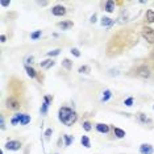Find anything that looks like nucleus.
Segmentation results:
<instances>
[{
    "label": "nucleus",
    "instance_id": "nucleus-27",
    "mask_svg": "<svg viewBox=\"0 0 154 154\" xmlns=\"http://www.w3.org/2000/svg\"><path fill=\"white\" fill-rule=\"evenodd\" d=\"M48 104L46 103H42V106H41V109H40V112H41V115H46L48 113Z\"/></svg>",
    "mask_w": 154,
    "mask_h": 154
},
{
    "label": "nucleus",
    "instance_id": "nucleus-33",
    "mask_svg": "<svg viewBox=\"0 0 154 154\" xmlns=\"http://www.w3.org/2000/svg\"><path fill=\"white\" fill-rule=\"evenodd\" d=\"M33 61H34V57H33V55L28 57V58H26V63H28V66H29V63L32 65V63H33Z\"/></svg>",
    "mask_w": 154,
    "mask_h": 154
},
{
    "label": "nucleus",
    "instance_id": "nucleus-37",
    "mask_svg": "<svg viewBox=\"0 0 154 154\" xmlns=\"http://www.w3.org/2000/svg\"><path fill=\"white\" fill-rule=\"evenodd\" d=\"M153 109H154V106H153Z\"/></svg>",
    "mask_w": 154,
    "mask_h": 154
},
{
    "label": "nucleus",
    "instance_id": "nucleus-36",
    "mask_svg": "<svg viewBox=\"0 0 154 154\" xmlns=\"http://www.w3.org/2000/svg\"><path fill=\"white\" fill-rule=\"evenodd\" d=\"M0 38H2V42H5V41H7V37L4 36V34H2V37H0Z\"/></svg>",
    "mask_w": 154,
    "mask_h": 154
},
{
    "label": "nucleus",
    "instance_id": "nucleus-24",
    "mask_svg": "<svg viewBox=\"0 0 154 154\" xmlns=\"http://www.w3.org/2000/svg\"><path fill=\"white\" fill-rule=\"evenodd\" d=\"M41 34H42L41 30H36V32H33L32 34H30V38H32L33 41H36V40H38V38L41 37Z\"/></svg>",
    "mask_w": 154,
    "mask_h": 154
},
{
    "label": "nucleus",
    "instance_id": "nucleus-32",
    "mask_svg": "<svg viewBox=\"0 0 154 154\" xmlns=\"http://www.w3.org/2000/svg\"><path fill=\"white\" fill-rule=\"evenodd\" d=\"M0 128H2V131H4L5 129V122H4V116L0 117Z\"/></svg>",
    "mask_w": 154,
    "mask_h": 154
},
{
    "label": "nucleus",
    "instance_id": "nucleus-12",
    "mask_svg": "<svg viewBox=\"0 0 154 154\" xmlns=\"http://www.w3.org/2000/svg\"><path fill=\"white\" fill-rule=\"evenodd\" d=\"M113 24H115V20L109 19V17H103V19H101V25L106 28H111Z\"/></svg>",
    "mask_w": 154,
    "mask_h": 154
},
{
    "label": "nucleus",
    "instance_id": "nucleus-6",
    "mask_svg": "<svg viewBox=\"0 0 154 154\" xmlns=\"http://www.w3.org/2000/svg\"><path fill=\"white\" fill-rule=\"evenodd\" d=\"M51 13L57 17H61V16H65L66 15V8L63 5H55L51 8Z\"/></svg>",
    "mask_w": 154,
    "mask_h": 154
},
{
    "label": "nucleus",
    "instance_id": "nucleus-3",
    "mask_svg": "<svg viewBox=\"0 0 154 154\" xmlns=\"http://www.w3.org/2000/svg\"><path fill=\"white\" fill-rule=\"evenodd\" d=\"M141 34H142V37L145 38L149 44H154V29H153V28L143 26L142 30H141Z\"/></svg>",
    "mask_w": 154,
    "mask_h": 154
},
{
    "label": "nucleus",
    "instance_id": "nucleus-35",
    "mask_svg": "<svg viewBox=\"0 0 154 154\" xmlns=\"http://www.w3.org/2000/svg\"><path fill=\"white\" fill-rule=\"evenodd\" d=\"M90 21H91V23H96V15H95V13L91 16V20H90Z\"/></svg>",
    "mask_w": 154,
    "mask_h": 154
},
{
    "label": "nucleus",
    "instance_id": "nucleus-22",
    "mask_svg": "<svg viewBox=\"0 0 154 154\" xmlns=\"http://www.w3.org/2000/svg\"><path fill=\"white\" fill-rule=\"evenodd\" d=\"M63 140H65V146H70V145H71V142L74 141V137H72V136H70V134H65Z\"/></svg>",
    "mask_w": 154,
    "mask_h": 154
},
{
    "label": "nucleus",
    "instance_id": "nucleus-16",
    "mask_svg": "<svg viewBox=\"0 0 154 154\" xmlns=\"http://www.w3.org/2000/svg\"><path fill=\"white\" fill-rule=\"evenodd\" d=\"M137 119H138V121L141 122V124H146V122H150V120L148 117H146V115L145 113H141V112H140V113H137Z\"/></svg>",
    "mask_w": 154,
    "mask_h": 154
},
{
    "label": "nucleus",
    "instance_id": "nucleus-31",
    "mask_svg": "<svg viewBox=\"0 0 154 154\" xmlns=\"http://www.w3.org/2000/svg\"><path fill=\"white\" fill-rule=\"evenodd\" d=\"M51 133H53V129H51V128L46 129V132H45V137H46V140H49V138H50Z\"/></svg>",
    "mask_w": 154,
    "mask_h": 154
},
{
    "label": "nucleus",
    "instance_id": "nucleus-28",
    "mask_svg": "<svg viewBox=\"0 0 154 154\" xmlns=\"http://www.w3.org/2000/svg\"><path fill=\"white\" fill-rule=\"evenodd\" d=\"M51 101H53V96H50V95L44 96V103H46L48 106H50V104H51Z\"/></svg>",
    "mask_w": 154,
    "mask_h": 154
},
{
    "label": "nucleus",
    "instance_id": "nucleus-15",
    "mask_svg": "<svg viewBox=\"0 0 154 154\" xmlns=\"http://www.w3.org/2000/svg\"><path fill=\"white\" fill-rule=\"evenodd\" d=\"M25 71H26V74L30 76V78H36L37 76V72H36V70H34L33 67H30V66H25Z\"/></svg>",
    "mask_w": 154,
    "mask_h": 154
},
{
    "label": "nucleus",
    "instance_id": "nucleus-19",
    "mask_svg": "<svg viewBox=\"0 0 154 154\" xmlns=\"http://www.w3.org/2000/svg\"><path fill=\"white\" fill-rule=\"evenodd\" d=\"M111 96H112L111 90H106L103 92V96H101V101H103V103H106V101H108V100L111 99Z\"/></svg>",
    "mask_w": 154,
    "mask_h": 154
},
{
    "label": "nucleus",
    "instance_id": "nucleus-25",
    "mask_svg": "<svg viewBox=\"0 0 154 154\" xmlns=\"http://www.w3.org/2000/svg\"><path fill=\"white\" fill-rule=\"evenodd\" d=\"M78 72H80V74H87V72H90V67L88 66H80Z\"/></svg>",
    "mask_w": 154,
    "mask_h": 154
},
{
    "label": "nucleus",
    "instance_id": "nucleus-30",
    "mask_svg": "<svg viewBox=\"0 0 154 154\" xmlns=\"http://www.w3.org/2000/svg\"><path fill=\"white\" fill-rule=\"evenodd\" d=\"M71 54H72V55H75V57H80V51H79V49L72 48V49H71Z\"/></svg>",
    "mask_w": 154,
    "mask_h": 154
},
{
    "label": "nucleus",
    "instance_id": "nucleus-13",
    "mask_svg": "<svg viewBox=\"0 0 154 154\" xmlns=\"http://www.w3.org/2000/svg\"><path fill=\"white\" fill-rule=\"evenodd\" d=\"M54 65H55V62L53 61V59H46V61H44V62L40 63V66L42 69H50V67H53Z\"/></svg>",
    "mask_w": 154,
    "mask_h": 154
},
{
    "label": "nucleus",
    "instance_id": "nucleus-11",
    "mask_svg": "<svg viewBox=\"0 0 154 154\" xmlns=\"http://www.w3.org/2000/svg\"><path fill=\"white\" fill-rule=\"evenodd\" d=\"M115 2L113 0H108V2H106V4H104V9L108 12V13H111V12H113L115 11Z\"/></svg>",
    "mask_w": 154,
    "mask_h": 154
},
{
    "label": "nucleus",
    "instance_id": "nucleus-8",
    "mask_svg": "<svg viewBox=\"0 0 154 154\" xmlns=\"http://www.w3.org/2000/svg\"><path fill=\"white\" fill-rule=\"evenodd\" d=\"M57 25L61 28L62 30H67V29H70V28L72 26V21H70V20H63V21H59Z\"/></svg>",
    "mask_w": 154,
    "mask_h": 154
},
{
    "label": "nucleus",
    "instance_id": "nucleus-14",
    "mask_svg": "<svg viewBox=\"0 0 154 154\" xmlns=\"http://www.w3.org/2000/svg\"><path fill=\"white\" fill-rule=\"evenodd\" d=\"M62 67L66 69V70H67V71H70V70L72 69V62L70 61L69 58H65L63 61H62Z\"/></svg>",
    "mask_w": 154,
    "mask_h": 154
},
{
    "label": "nucleus",
    "instance_id": "nucleus-29",
    "mask_svg": "<svg viewBox=\"0 0 154 154\" xmlns=\"http://www.w3.org/2000/svg\"><path fill=\"white\" fill-rule=\"evenodd\" d=\"M133 101H134V99L131 96V97H128V99H125V101H124V104L127 107H132L133 106Z\"/></svg>",
    "mask_w": 154,
    "mask_h": 154
},
{
    "label": "nucleus",
    "instance_id": "nucleus-10",
    "mask_svg": "<svg viewBox=\"0 0 154 154\" xmlns=\"http://www.w3.org/2000/svg\"><path fill=\"white\" fill-rule=\"evenodd\" d=\"M145 20L148 24H154V11L153 9H148L145 13Z\"/></svg>",
    "mask_w": 154,
    "mask_h": 154
},
{
    "label": "nucleus",
    "instance_id": "nucleus-17",
    "mask_svg": "<svg viewBox=\"0 0 154 154\" xmlns=\"http://www.w3.org/2000/svg\"><path fill=\"white\" fill-rule=\"evenodd\" d=\"M80 142H82V145L85 146V148H87V149H90V148H91L90 138L87 137V136H82V138H80Z\"/></svg>",
    "mask_w": 154,
    "mask_h": 154
},
{
    "label": "nucleus",
    "instance_id": "nucleus-1",
    "mask_svg": "<svg viewBox=\"0 0 154 154\" xmlns=\"http://www.w3.org/2000/svg\"><path fill=\"white\" fill-rule=\"evenodd\" d=\"M58 119L66 127H71V125L75 124L76 120H78V115L70 107H61L58 111Z\"/></svg>",
    "mask_w": 154,
    "mask_h": 154
},
{
    "label": "nucleus",
    "instance_id": "nucleus-5",
    "mask_svg": "<svg viewBox=\"0 0 154 154\" xmlns=\"http://www.w3.org/2000/svg\"><path fill=\"white\" fill-rule=\"evenodd\" d=\"M5 149H7V150H11V152H17V150L21 149V142H20V141H13V140H9V141L5 143Z\"/></svg>",
    "mask_w": 154,
    "mask_h": 154
},
{
    "label": "nucleus",
    "instance_id": "nucleus-34",
    "mask_svg": "<svg viewBox=\"0 0 154 154\" xmlns=\"http://www.w3.org/2000/svg\"><path fill=\"white\" fill-rule=\"evenodd\" d=\"M0 4H2L3 7H8L9 4H11V2H5V0H0Z\"/></svg>",
    "mask_w": 154,
    "mask_h": 154
},
{
    "label": "nucleus",
    "instance_id": "nucleus-9",
    "mask_svg": "<svg viewBox=\"0 0 154 154\" xmlns=\"http://www.w3.org/2000/svg\"><path fill=\"white\" fill-rule=\"evenodd\" d=\"M96 131L99 133H104V134H107L108 132H109V125L107 124H96Z\"/></svg>",
    "mask_w": 154,
    "mask_h": 154
},
{
    "label": "nucleus",
    "instance_id": "nucleus-18",
    "mask_svg": "<svg viewBox=\"0 0 154 154\" xmlns=\"http://www.w3.org/2000/svg\"><path fill=\"white\" fill-rule=\"evenodd\" d=\"M30 122V116L26 113H21V120H20V124L21 125H26Z\"/></svg>",
    "mask_w": 154,
    "mask_h": 154
},
{
    "label": "nucleus",
    "instance_id": "nucleus-26",
    "mask_svg": "<svg viewBox=\"0 0 154 154\" xmlns=\"http://www.w3.org/2000/svg\"><path fill=\"white\" fill-rule=\"evenodd\" d=\"M59 51H61V49H54V50L49 51V53H48V57H55V55L59 54Z\"/></svg>",
    "mask_w": 154,
    "mask_h": 154
},
{
    "label": "nucleus",
    "instance_id": "nucleus-21",
    "mask_svg": "<svg viewBox=\"0 0 154 154\" xmlns=\"http://www.w3.org/2000/svg\"><path fill=\"white\" fill-rule=\"evenodd\" d=\"M20 120H21V113H16L15 116L11 119V124L12 125H17V124H20Z\"/></svg>",
    "mask_w": 154,
    "mask_h": 154
},
{
    "label": "nucleus",
    "instance_id": "nucleus-2",
    "mask_svg": "<svg viewBox=\"0 0 154 154\" xmlns=\"http://www.w3.org/2000/svg\"><path fill=\"white\" fill-rule=\"evenodd\" d=\"M150 74H152V72H150V69L146 65H141L136 69V76H137V78L148 79L150 76Z\"/></svg>",
    "mask_w": 154,
    "mask_h": 154
},
{
    "label": "nucleus",
    "instance_id": "nucleus-23",
    "mask_svg": "<svg viewBox=\"0 0 154 154\" xmlns=\"http://www.w3.org/2000/svg\"><path fill=\"white\" fill-rule=\"evenodd\" d=\"M82 127H83V129H85L86 132H90L91 129H92V125H91L90 121H83L82 122Z\"/></svg>",
    "mask_w": 154,
    "mask_h": 154
},
{
    "label": "nucleus",
    "instance_id": "nucleus-4",
    "mask_svg": "<svg viewBox=\"0 0 154 154\" xmlns=\"http://www.w3.org/2000/svg\"><path fill=\"white\" fill-rule=\"evenodd\" d=\"M5 106L8 109H11V111H17V109H20V107H21V104H20V101L16 99V97H8L5 101Z\"/></svg>",
    "mask_w": 154,
    "mask_h": 154
},
{
    "label": "nucleus",
    "instance_id": "nucleus-20",
    "mask_svg": "<svg viewBox=\"0 0 154 154\" xmlns=\"http://www.w3.org/2000/svg\"><path fill=\"white\" fill-rule=\"evenodd\" d=\"M113 133H115V136H116L117 138H124L125 137V132L122 131V129H120V128H113Z\"/></svg>",
    "mask_w": 154,
    "mask_h": 154
},
{
    "label": "nucleus",
    "instance_id": "nucleus-7",
    "mask_svg": "<svg viewBox=\"0 0 154 154\" xmlns=\"http://www.w3.org/2000/svg\"><path fill=\"white\" fill-rule=\"evenodd\" d=\"M140 153L141 154H153L154 148L150 143H142V145L140 146Z\"/></svg>",
    "mask_w": 154,
    "mask_h": 154
}]
</instances>
